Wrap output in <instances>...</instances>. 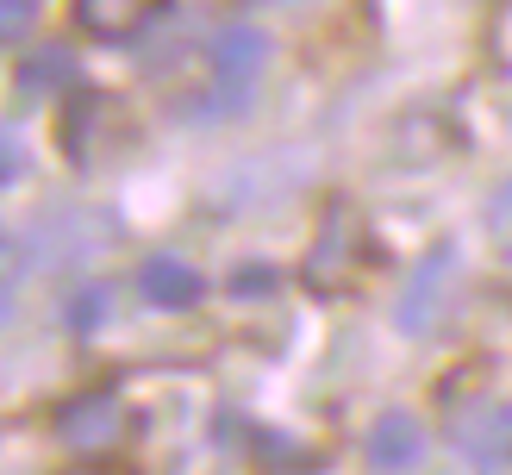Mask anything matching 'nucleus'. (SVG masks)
I'll list each match as a JSON object with an SVG mask.
<instances>
[{"label": "nucleus", "instance_id": "1", "mask_svg": "<svg viewBox=\"0 0 512 475\" xmlns=\"http://www.w3.org/2000/svg\"><path fill=\"white\" fill-rule=\"evenodd\" d=\"M369 263V238H363V219L350 207H338L325 219V232L313 238V257H306V288L313 294H344L356 288V275Z\"/></svg>", "mask_w": 512, "mask_h": 475}, {"label": "nucleus", "instance_id": "2", "mask_svg": "<svg viewBox=\"0 0 512 475\" xmlns=\"http://www.w3.org/2000/svg\"><path fill=\"white\" fill-rule=\"evenodd\" d=\"M57 438L75 450V457H107L125 438V407L113 394H75L57 413Z\"/></svg>", "mask_w": 512, "mask_h": 475}, {"label": "nucleus", "instance_id": "3", "mask_svg": "<svg viewBox=\"0 0 512 475\" xmlns=\"http://www.w3.org/2000/svg\"><path fill=\"white\" fill-rule=\"evenodd\" d=\"M450 444L463 450V463H475V469H512V413H500V407L456 413Z\"/></svg>", "mask_w": 512, "mask_h": 475}, {"label": "nucleus", "instance_id": "4", "mask_svg": "<svg viewBox=\"0 0 512 475\" xmlns=\"http://www.w3.org/2000/svg\"><path fill=\"white\" fill-rule=\"evenodd\" d=\"M113 125H119V100H113V94H75L69 113H63V150H69L75 163L107 157Z\"/></svg>", "mask_w": 512, "mask_h": 475}, {"label": "nucleus", "instance_id": "5", "mask_svg": "<svg viewBox=\"0 0 512 475\" xmlns=\"http://www.w3.org/2000/svg\"><path fill=\"white\" fill-rule=\"evenodd\" d=\"M163 13V0H75V25L100 44H125L138 38L150 19Z\"/></svg>", "mask_w": 512, "mask_h": 475}, {"label": "nucleus", "instance_id": "6", "mask_svg": "<svg viewBox=\"0 0 512 475\" xmlns=\"http://www.w3.org/2000/svg\"><path fill=\"white\" fill-rule=\"evenodd\" d=\"M138 294L150 300V307L182 313V307H194V300L207 294V275H200L194 263H182V257H144L138 263Z\"/></svg>", "mask_w": 512, "mask_h": 475}, {"label": "nucleus", "instance_id": "7", "mask_svg": "<svg viewBox=\"0 0 512 475\" xmlns=\"http://www.w3.org/2000/svg\"><path fill=\"white\" fill-rule=\"evenodd\" d=\"M450 275H456V250L444 244L438 257H431V263L413 275V288L400 294V313H394L400 332H431V325H438V313H444L438 300H444V282H450Z\"/></svg>", "mask_w": 512, "mask_h": 475}, {"label": "nucleus", "instance_id": "8", "mask_svg": "<svg viewBox=\"0 0 512 475\" xmlns=\"http://www.w3.org/2000/svg\"><path fill=\"white\" fill-rule=\"evenodd\" d=\"M425 457V425L413 413H381L369 432V463L375 469H413Z\"/></svg>", "mask_w": 512, "mask_h": 475}, {"label": "nucleus", "instance_id": "9", "mask_svg": "<svg viewBox=\"0 0 512 475\" xmlns=\"http://www.w3.org/2000/svg\"><path fill=\"white\" fill-rule=\"evenodd\" d=\"M213 63H219V75H256L269 63V38L256 25H225L213 38Z\"/></svg>", "mask_w": 512, "mask_h": 475}, {"label": "nucleus", "instance_id": "10", "mask_svg": "<svg viewBox=\"0 0 512 475\" xmlns=\"http://www.w3.org/2000/svg\"><path fill=\"white\" fill-rule=\"evenodd\" d=\"M63 82H75V63L63 57V50H38V57L19 69V94H50Z\"/></svg>", "mask_w": 512, "mask_h": 475}, {"label": "nucleus", "instance_id": "11", "mask_svg": "<svg viewBox=\"0 0 512 475\" xmlns=\"http://www.w3.org/2000/svg\"><path fill=\"white\" fill-rule=\"evenodd\" d=\"M38 25V0H0V44H19Z\"/></svg>", "mask_w": 512, "mask_h": 475}, {"label": "nucleus", "instance_id": "12", "mask_svg": "<svg viewBox=\"0 0 512 475\" xmlns=\"http://www.w3.org/2000/svg\"><path fill=\"white\" fill-rule=\"evenodd\" d=\"M13 175H19V144H13L7 132H0V188H7Z\"/></svg>", "mask_w": 512, "mask_h": 475}, {"label": "nucleus", "instance_id": "13", "mask_svg": "<svg viewBox=\"0 0 512 475\" xmlns=\"http://www.w3.org/2000/svg\"><path fill=\"white\" fill-rule=\"evenodd\" d=\"M7 313H13V307H7V288H0V325H7Z\"/></svg>", "mask_w": 512, "mask_h": 475}]
</instances>
